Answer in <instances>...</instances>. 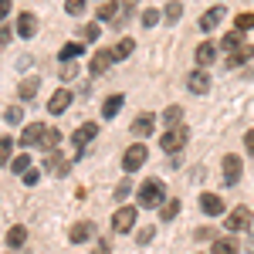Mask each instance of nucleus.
Instances as JSON below:
<instances>
[{"mask_svg": "<svg viewBox=\"0 0 254 254\" xmlns=\"http://www.w3.org/2000/svg\"><path fill=\"white\" fill-rule=\"evenodd\" d=\"M163 200H166V190H163V180H146L142 187H139V207H163Z\"/></svg>", "mask_w": 254, "mask_h": 254, "instance_id": "f257e3e1", "label": "nucleus"}, {"mask_svg": "<svg viewBox=\"0 0 254 254\" xmlns=\"http://www.w3.org/2000/svg\"><path fill=\"white\" fill-rule=\"evenodd\" d=\"M146 159H149V149H146V142H132V146L122 153V170H126V173H136V170L142 166V163H146Z\"/></svg>", "mask_w": 254, "mask_h": 254, "instance_id": "f03ea898", "label": "nucleus"}, {"mask_svg": "<svg viewBox=\"0 0 254 254\" xmlns=\"http://www.w3.org/2000/svg\"><path fill=\"white\" fill-rule=\"evenodd\" d=\"M187 139H190V132H187V126H173V129H166V136H159V146L166 149V153H180L183 146H187Z\"/></svg>", "mask_w": 254, "mask_h": 254, "instance_id": "7ed1b4c3", "label": "nucleus"}, {"mask_svg": "<svg viewBox=\"0 0 254 254\" xmlns=\"http://www.w3.org/2000/svg\"><path fill=\"white\" fill-rule=\"evenodd\" d=\"M224 227H227V231H248V227H251V210H248V207H234V210L227 214V220H224Z\"/></svg>", "mask_w": 254, "mask_h": 254, "instance_id": "20e7f679", "label": "nucleus"}, {"mask_svg": "<svg viewBox=\"0 0 254 254\" xmlns=\"http://www.w3.org/2000/svg\"><path fill=\"white\" fill-rule=\"evenodd\" d=\"M112 227H116L119 234L132 231V227H136V210H132V207H119L116 217H112Z\"/></svg>", "mask_w": 254, "mask_h": 254, "instance_id": "39448f33", "label": "nucleus"}, {"mask_svg": "<svg viewBox=\"0 0 254 254\" xmlns=\"http://www.w3.org/2000/svg\"><path fill=\"white\" fill-rule=\"evenodd\" d=\"M112 48H105V51H95V55H92V61H88V71H92V75H105V71H109V68H112Z\"/></svg>", "mask_w": 254, "mask_h": 254, "instance_id": "423d86ee", "label": "nucleus"}, {"mask_svg": "<svg viewBox=\"0 0 254 254\" xmlns=\"http://www.w3.org/2000/svg\"><path fill=\"white\" fill-rule=\"evenodd\" d=\"M44 129L48 126H41V122H31V126H24V132H20V146H41V139H44Z\"/></svg>", "mask_w": 254, "mask_h": 254, "instance_id": "0eeeda50", "label": "nucleus"}, {"mask_svg": "<svg viewBox=\"0 0 254 254\" xmlns=\"http://www.w3.org/2000/svg\"><path fill=\"white\" fill-rule=\"evenodd\" d=\"M71 98H75V95H71L68 88H58V92L51 95V102H48V112H51V116H61V112H68Z\"/></svg>", "mask_w": 254, "mask_h": 254, "instance_id": "6e6552de", "label": "nucleus"}, {"mask_svg": "<svg viewBox=\"0 0 254 254\" xmlns=\"http://www.w3.org/2000/svg\"><path fill=\"white\" fill-rule=\"evenodd\" d=\"M241 170H244L241 156H227V159H224V183H227V187L237 183V180H241Z\"/></svg>", "mask_w": 254, "mask_h": 254, "instance_id": "1a4fd4ad", "label": "nucleus"}, {"mask_svg": "<svg viewBox=\"0 0 254 254\" xmlns=\"http://www.w3.org/2000/svg\"><path fill=\"white\" fill-rule=\"evenodd\" d=\"M95 136H98V126H95V122H85V126L75 129V136H71V139H75V146H78V149H85Z\"/></svg>", "mask_w": 254, "mask_h": 254, "instance_id": "9d476101", "label": "nucleus"}, {"mask_svg": "<svg viewBox=\"0 0 254 254\" xmlns=\"http://www.w3.org/2000/svg\"><path fill=\"white\" fill-rule=\"evenodd\" d=\"M153 129H156V116L153 112H142L132 122V136H153Z\"/></svg>", "mask_w": 254, "mask_h": 254, "instance_id": "9b49d317", "label": "nucleus"}, {"mask_svg": "<svg viewBox=\"0 0 254 254\" xmlns=\"http://www.w3.org/2000/svg\"><path fill=\"white\" fill-rule=\"evenodd\" d=\"M17 34L20 38H34V34H38V17H34L31 10L17 17Z\"/></svg>", "mask_w": 254, "mask_h": 254, "instance_id": "f8f14e48", "label": "nucleus"}, {"mask_svg": "<svg viewBox=\"0 0 254 254\" xmlns=\"http://www.w3.org/2000/svg\"><path fill=\"white\" fill-rule=\"evenodd\" d=\"M224 17H227V10H224V7H210V10L200 17V31H214Z\"/></svg>", "mask_w": 254, "mask_h": 254, "instance_id": "ddd939ff", "label": "nucleus"}, {"mask_svg": "<svg viewBox=\"0 0 254 254\" xmlns=\"http://www.w3.org/2000/svg\"><path fill=\"white\" fill-rule=\"evenodd\" d=\"M200 207H203V214H207V217H220V214H224V200L214 196V193L200 196Z\"/></svg>", "mask_w": 254, "mask_h": 254, "instance_id": "4468645a", "label": "nucleus"}, {"mask_svg": "<svg viewBox=\"0 0 254 254\" xmlns=\"http://www.w3.org/2000/svg\"><path fill=\"white\" fill-rule=\"evenodd\" d=\"M187 88H190L193 95H207V92H210V78H207L203 71H193V75L187 78Z\"/></svg>", "mask_w": 254, "mask_h": 254, "instance_id": "2eb2a0df", "label": "nucleus"}, {"mask_svg": "<svg viewBox=\"0 0 254 254\" xmlns=\"http://www.w3.org/2000/svg\"><path fill=\"white\" fill-rule=\"evenodd\" d=\"M196 64H200V68H207V64H214L217 61V44H210V41H207V44H200V48H196Z\"/></svg>", "mask_w": 254, "mask_h": 254, "instance_id": "dca6fc26", "label": "nucleus"}, {"mask_svg": "<svg viewBox=\"0 0 254 254\" xmlns=\"http://www.w3.org/2000/svg\"><path fill=\"white\" fill-rule=\"evenodd\" d=\"M251 58H254V48L251 44H241L237 51L227 55V68H237V64H244V61H251Z\"/></svg>", "mask_w": 254, "mask_h": 254, "instance_id": "f3484780", "label": "nucleus"}, {"mask_svg": "<svg viewBox=\"0 0 254 254\" xmlns=\"http://www.w3.org/2000/svg\"><path fill=\"white\" fill-rule=\"evenodd\" d=\"M92 234H95L92 220H81V224H75V227H71V244H85Z\"/></svg>", "mask_w": 254, "mask_h": 254, "instance_id": "a211bd4d", "label": "nucleus"}, {"mask_svg": "<svg viewBox=\"0 0 254 254\" xmlns=\"http://www.w3.org/2000/svg\"><path fill=\"white\" fill-rule=\"evenodd\" d=\"M241 44H244V31H237V27L231 31V34H224V41H220V48H224L227 55H231V51H237Z\"/></svg>", "mask_w": 254, "mask_h": 254, "instance_id": "6ab92c4d", "label": "nucleus"}, {"mask_svg": "<svg viewBox=\"0 0 254 254\" xmlns=\"http://www.w3.org/2000/svg\"><path fill=\"white\" fill-rule=\"evenodd\" d=\"M122 105H126V98H122V95H109V98H105V105H102V116H105V119H116Z\"/></svg>", "mask_w": 254, "mask_h": 254, "instance_id": "aec40b11", "label": "nucleus"}, {"mask_svg": "<svg viewBox=\"0 0 254 254\" xmlns=\"http://www.w3.org/2000/svg\"><path fill=\"white\" fill-rule=\"evenodd\" d=\"M38 92H41V81H38V78H24V81L17 85V95L24 98V102H27V98H34Z\"/></svg>", "mask_w": 254, "mask_h": 254, "instance_id": "412c9836", "label": "nucleus"}, {"mask_svg": "<svg viewBox=\"0 0 254 254\" xmlns=\"http://www.w3.org/2000/svg\"><path fill=\"white\" fill-rule=\"evenodd\" d=\"M48 173L64 176V173H68V159L61 156V153H51V156H48Z\"/></svg>", "mask_w": 254, "mask_h": 254, "instance_id": "4be33fe9", "label": "nucleus"}, {"mask_svg": "<svg viewBox=\"0 0 254 254\" xmlns=\"http://www.w3.org/2000/svg\"><path fill=\"white\" fill-rule=\"evenodd\" d=\"M132 48H136V41H132V38H122L116 48H112V58H116V61L129 58V55H132Z\"/></svg>", "mask_w": 254, "mask_h": 254, "instance_id": "5701e85b", "label": "nucleus"}, {"mask_svg": "<svg viewBox=\"0 0 254 254\" xmlns=\"http://www.w3.org/2000/svg\"><path fill=\"white\" fill-rule=\"evenodd\" d=\"M24 241H27V227H10V231H7V244H10V248H24Z\"/></svg>", "mask_w": 254, "mask_h": 254, "instance_id": "b1692460", "label": "nucleus"}, {"mask_svg": "<svg viewBox=\"0 0 254 254\" xmlns=\"http://www.w3.org/2000/svg\"><path fill=\"white\" fill-rule=\"evenodd\" d=\"M210 254H237V244L231 241V237H217L214 248H210Z\"/></svg>", "mask_w": 254, "mask_h": 254, "instance_id": "393cba45", "label": "nucleus"}, {"mask_svg": "<svg viewBox=\"0 0 254 254\" xmlns=\"http://www.w3.org/2000/svg\"><path fill=\"white\" fill-rule=\"evenodd\" d=\"M58 142H61V132H58V129H44V139H41V146H44L48 153H55V149H58Z\"/></svg>", "mask_w": 254, "mask_h": 254, "instance_id": "a878e982", "label": "nucleus"}, {"mask_svg": "<svg viewBox=\"0 0 254 254\" xmlns=\"http://www.w3.org/2000/svg\"><path fill=\"white\" fill-rule=\"evenodd\" d=\"M119 17V3L116 0H105L102 7H98V20H116Z\"/></svg>", "mask_w": 254, "mask_h": 254, "instance_id": "bb28decb", "label": "nucleus"}, {"mask_svg": "<svg viewBox=\"0 0 254 254\" xmlns=\"http://www.w3.org/2000/svg\"><path fill=\"white\" fill-rule=\"evenodd\" d=\"M163 119H166V126L173 129V126H180V122H183V109H180V105H170V109L163 112Z\"/></svg>", "mask_w": 254, "mask_h": 254, "instance_id": "cd10ccee", "label": "nucleus"}, {"mask_svg": "<svg viewBox=\"0 0 254 254\" xmlns=\"http://www.w3.org/2000/svg\"><path fill=\"white\" fill-rule=\"evenodd\" d=\"M78 55H85L81 44H64V48H61V61H75Z\"/></svg>", "mask_w": 254, "mask_h": 254, "instance_id": "c85d7f7f", "label": "nucleus"}, {"mask_svg": "<svg viewBox=\"0 0 254 254\" xmlns=\"http://www.w3.org/2000/svg\"><path fill=\"white\" fill-rule=\"evenodd\" d=\"M7 166H10L14 173H24V170H31V156H24V153H20V156H14Z\"/></svg>", "mask_w": 254, "mask_h": 254, "instance_id": "c756f323", "label": "nucleus"}, {"mask_svg": "<svg viewBox=\"0 0 254 254\" xmlns=\"http://www.w3.org/2000/svg\"><path fill=\"white\" fill-rule=\"evenodd\" d=\"M10 159H14V142H10V139H0V163L7 166Z\"/></svg>", "mask_w": 254, "mask_h": 254, "instance_id": "7c9ffc66", "label": "nucleus"}, {"mask_svg": "<svg viewBox=\"0 0 254 254\" xmlns=\"http://www.w3.org/2000/svg\"><path fill=\"white\" fill-rule=\"evenodd\" d=\"M180 214V200H163V220H173Z\"/></svg>", "mask_w": 254, "mask_h": 254, "instance_id": "2f4dec72", "label": "nucleus"}, {"mask_svg": "<svg viewBox=\"0 0 254 254\" xmlns=\"http://www.w3.org/2000/svg\"><path fill=\"white\" fill-rule=\"evenodd\" d=\"M163 14H166V20H170V24H173V20H180L183 17V3H166V10H163Z\"/></svg>", "mask_w": 254, "mask_h": 254, "instance_id": "473e14b6", "label": "nucleus"}, {"mask_svg": "<svg viewBox=\"0 0 254 254\" xmlns=\"http://www.w3.org/2000/svg\"><path fill=\"white\" fill-rule=\"evenodd\" d=\"M156 24H159V10L146 7V10H142V27H156Z\"/></svg>", "mask_w": 254, "mask_h": 254, "instance_id": "72a5a7b5", "label": "nucleus"}, {"mask_svg": "<svg viewBox=\"0 0 254 254\" xmlns=\"http://www.w3.org/2000/svg\"><path fill=\"white\" fill-rule=\"evenodd\" d=\"M234 27H237V31H251V27H254V14H237Z\"/></svg>", "mask_w": 254, "mask_h": 254, "instance_id": "f704fd0d", "label": "nucleus"}, {"mask_svg": "<svg viewBox=\"0 0 254 254\" xmlns=\"http://www.w3.org/2000/svg\"><path fill=\"white\" fill-rule=\"evenodd\" d=\"M3 119H7V126H20V119H24V109H7V112H3Z\"/></svg>", "mask_w": 254, "mask_h": 254, "instance_id": "c9c22d12", "label": "nucleus"}, {"mask_svg": "<svg viewBox=\"0 0 254 254\" xmlns=\"http://www.w3.org/2000/svg\"><path fill=\"white\" fill-rule=\"evenodd\" d=\"M64 10L78 17V14H85V0H64Z\"/></svg>", "mask_w": 254, "mask_h": 254, "instance_id": "e433bc0d", "label": "nucleus"}, {"mask_svg": "<svg viewBox=\"0 0 254 254\" xmlns=\"http://www.w3.org/2000/svg\"><path fill=\"white\" fill-rule=\"evenodd\" d=\"M98 34H102V27H98V24H88V27H81V38H85V41H98Z\"/></svg>", "mask_w": 254, "mask_h": 254, "instance_id": "4c0bfd02", "label": "nucleus"}, {"mask_svg": "<svg viewBox=\"0 0 254 254\" xmlns=\"http://www.w3.org/2000/svg\"><path fill=\"white\" fill-rule=\"evenodd\" d=\"M129 193H132V183H129V180H122V183L116 187V200H126Z\"/></svg>", "mask_w": 254, "mask_h": 254, "instance_id": "58836bf2", "label": "nucleus"}, {"mask_svg": "<svg viewBox=\"0 0 254 254\" xmlns=\"http://www.w3.org/2000/svg\"><path fill=\"white\" fill-rule=\"evenodd\" d=\"M153 237H156V231H153V227H142V231H139V234H136V241H139V244H142V248H146V244H149Z\"/></svg>", "mask_w": 254, "mask_h": 254, "instance_id": "ea45409f", "label": "nucleus"}, {"mask_svg": "<svg viewBox=\"0 0 254 254\" xmlns=\"http://www.w3.org/2000/svg\"><path fill=\"white\" fill-rule=\"evenodd\" d=\"M61 78H75V61H61Z\"/></svg>", "mask_w": 254, "mask_h": 254, "instance_id": "a19ab883", "label": "nucleus"}, {"mask_svg": "<svg viewBox=\"0 0 254 254\" xmlns=\"http://www.w3.org/2000/svg\"><path fill=\"white\" fill-rule=\"evenodd\" d=\"M20 176H24V183H27V187H34V183L41 180V173H38V170H24Z\"/></svg>", "mask_w": 254, "mask_h": 254, "instance_id": "79ce46f5", "label": "nucleus"}, {"mask_svg": "<svg viewBox=\"0 0 254 254\" xmlns=\"http://www.w3.org/2000/svg\"><path fill=\"white\" fill-rule=\"evenodd\" d=\"M244 146H248V153H251V156H254V129H251V132H248V136H244Z\"/></svg>", "mask_w": 254, "mask_h": 254, "instance_id": "37998d69", "label": "nucleus"}, {"mask_svg": "<svg viewBox=\"0 0 254 254\" xmlns=\"http://www.w3.org/2000/svg\"><path fill=\"white\" fill-rule=\"evenodd\" d=\"M196 241H214V231H207V227H203V231H196Z\"/></svg>", "mask_w": 254, "mask_h": 254, "instance_id": "c03bdc74", "label": "nucleus"}, {"mask_svg": "<svg viewBox=\"0 0 254 254\" xmlns=\"http://www.w3.org/2000/svg\"><path fill=\"white\" fill-rule=\"evenodd\" d=\"M7 14H10V0H0V20L7 17Z\"/></svg>", "mask_w": 254, "mask_h": 254, "instance_id": "a18cd8bd", "label": "nucleus"}, {"mask_svg": "<svg viewBox=\"0 0 254 254\" xmlns=\"http://www.w3.org/2000/svg\"><path fill=\"white\" fill-rule=\"evenodd\" d=\"M10 41V27H0V44H7Z\"/></svg>", "mask_w": 254, "mask_h": 254, "instance_id": "49530a36", "label": "nucleus"}, {"mask_svg": "<svg viewBox=\"0 0 254 254\" xmlns=\"http://www.w3.org/2000/svg\"><path fill=\"white\" fill-rule=\"evenodd\" d=\"M132 3H136V0H122V7H132Z\"/></svg>", "mask_w": 254, "mask_h": 254, "instance_id": "de8ad7c7", "label": "nucleus"}]
</instances>
